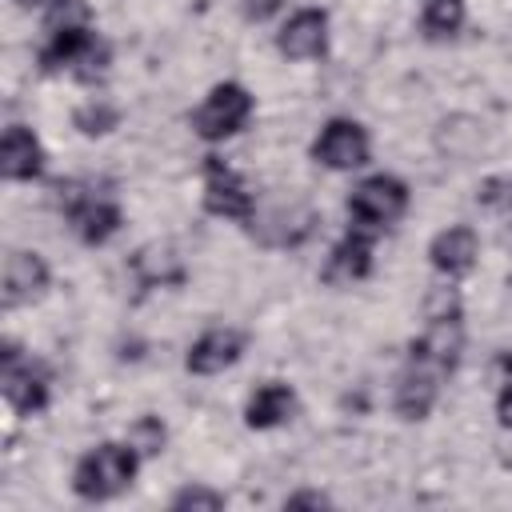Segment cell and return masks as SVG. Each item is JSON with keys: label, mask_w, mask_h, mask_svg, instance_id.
<instances>
[{"label": "cell", "mask_w": 512, "mask_h": 512, "mask_svg": "<svg viewBox=\"0 0 512 512\" xmlns=\"http://www.w3.org/2000/svg\"><path fill=\"white\" fill-rule=\"evenodd\" d=\"M4 368H0V384H4V400L20 412V416H36L48 408V372L36 360H24L16 344H4L0 352Z\"/></svg>", "instance_id": "obj_5"}, {"label": "cell", "mask_w": 512, "mask_h": 512, "mask_svg": "<svg viewBox=\"0 0 512 512\" xmlns=\"http://www.w3.org/2000/svg\"><path fill=\"white\" fill-rule=\"evenodd\" d=\"M372 236H376L372 228L352 224V228L344 232V240L332 248L328 268H324V280H344V284L364 280L368 268H372Z\"/></svg>", "instance_id": "obj_13"}, {"label": "cell", "mask_w": 512, "mask_h": 512, "mask_svg": "<svg viewBox=\"0 0 512 512\" xmlns=\"http://www.w3.org/2000/svg\"><path fill=\"white\" fill-rule=\"evenodd\" d=\"M240 352H244V332H236V328H208V332H200L192 340L184 364L196 376H216V372L232 368L240 360Z\"/></svg>", "instance_id": "obj_10"}, {"label": "cell", "mask_w": 512, "mask_h": 512, "mask_svg": "<svg viewBox=\"0 0 512 512\" xmlns=\"http://www.w3.org/2000/svg\"><path fill=\"white\" fill-rule=\"evenodd\" d=\"M440 380H432V376H420V372H412V368H404L400 372V380H396V412L404 416V420H424L428 412H432V404L440 400Z\"/></svg>", "instance_id": "obj_16"}, {"label": "cell", "mask_w": 512, "mask_h": 512, "mask_svg": "<svg viewBox=\"0 0 512 512\" xmlns=\"http://www.w3.org/2000/svg\"><path fill=\"white\" fill-rule=\"evenodd\" d=\"M404 208H408V184L396 180V176H388V172H376V176L360 180V184L352 188V196H348V216H352V224L372 228V232H380V228H388L392 220H400Z\"/></svg>", "instance_id": "obj_3"}, {"label": "cell", "mask_w": 512, "mask_h": 512, "mask_svg": "<svg viewBox=\"0 0 512 512\" xmlns=\"http://www.w3.org/2000/svg\"><path fill=\"white\" fill-rule=\"evenodd\" d=\"M460 24H464V0H424L420 28L432 40H444V36L460 32Z\"/></svg>", "instance_id": "obj_17"}, {"label": "cell", "mask_w": 512, "mask_h": 512, "mask_svg": "<svg viewBox=\"0 0 512 512\" xmlns=\"http://www.w3.org/2000/svg\"><path fill=\"white\" fill-rule=\"evenodd\" d=\"M64 212H68L72 232H76L84 244H104V240H112V236L120 232V208H116V200H108V196H100V192H88V188L68 184Z\"/></svg>", "instance_id": "obj_6"}, {"label": "cell", "mask_w": 512, "mask_h": 512, "mask_svg": "<svg viewBox=\"0 0 512 512\" xmlns=\"http://www.w3.org/2000/svg\"><path fill=\"white\" fill-rule=\"evenodd\" d=\"M172 508H204V512H216V508H224V496L212 492V488H180L172 496Z\"/></svg>", "instance_id": "obj_22"}, {"label": "cell", "mask_w": 512, "mask_h": 512, "mask_svg": "<svg viewBox=\"0 0 512 512\" xmlns=\"http://www.w3.org/2000/svg\"><path fill=\"white\" fill-rule=\"evenodd\" d=\"M128 444H132L140 456L160 452V448H164V424H160L156 416H140V420L132 424V432H128Z\"/></svg>", "instance_id": "obj_19"}, {"label": "cell", "mask_w": 512, "mask_h": 512, "mask_svg": "<svg viewBox=\"0 0 512 512\" xmlns=\"http://www.w3.org/2000/svg\"><path fill=\"white\" fill-rule=\"evenodd\" d=\"M284 0H244V16L248 20H268Z\"/></svg>", "instance_id": "obj_23"}, {"label": "cell", "mask_w": 512, "mask_h": 512, "mask_svg": "<svg viewBox=\"0 0 512 512\" xmlns=\"http://www.w3.org/2000/svg\"><path fill=\"white\" fill-rule=\"evenodd\" d=\"M276 48L288 60H316L328 48V16L320 8H300L288 16V24L276 36Z\"/></svg>", "instance_id": "obj_9"}, {"label": "cell", "mask_w": 512, "mask_h": 512, "mask_svg": "<svg viewBox=\"0 0 512 512\" xmlns=\"http://www.w3.org/2000/svg\"><path fill=\"white\" fill-rule=\"evenodd\" d=\"M204 208L212 216H224V220H252L256 216V200H252L248 184L220 156H208V164H204Z\"/></svg>", "instance_id": "obj_7"}, {"label": "cell", "mask_w": 512, "mask_h": 512, "mask_svg": "<svg viewBox=\"0 0 512 512\" xmlns=\"http://www.w3.org/2000/svg\"><path fill=\"white\" fill-rule=\"evenodd\" d=\"M116 108H108V104H88V108H80L76 112V128L80 132H88V136H100V132H108V128H116Z\"/></svg>", "instance_id": "obj_20"}, {"label": "cell", "mask_w": 512, "mask_h": 512, "mask_svg": "<svg viewBox=\"0 0 512 512\" xmlns=\"http://www.w3.org/2000/svg\"><path fill=\"white\" fill-rule=\"evenodd\" d=\"M48 288V264L36 252H12L4 260V308L28 304Z\"/></svg>", "instance_id": "obj_14"}, {"label": "cell", "mask_w": 512, "mask_h": 512, "mask_svg": "<svg viewBox=\"0 0 512 512\" xmlns=\"http://www.w3.org/2000/svg\"><path fill=\"white\" fill-rule=\"evenodd\" d=\"M248 116H252V96H248V88L228 80V84H216V88L204 96V104H200L196 116H192V128H196L200 140H224V136H236V132L248 124Z\"/></svg>", "instance_id": "obj_4"}, {"label": "cell", "mask_w": 512, "mask_h": 512, "mask_svg": "<svg viewBox=\"0 0 512 512\" xmlns=\"http://www.w3.org/2000/svg\"><path fill=\"white\" fill-rule=\"evenodd\" d=\"M500 368V392H496V420L500 428H512V352H504L496 360Z\"/></svg>", "instance_id": "obj_21"}, {"label": "cell", "mask_w": 512, "mask_h": 512, "mask_svg": "<svg viewBox=\"0 0 512 512\" xmlns=\"http://www.w3.org/2000/svg\"><path fill=\"white\" fill-rule=\"evenodd\" d=\"M20 4H44V0H20Z\"/></svg>", "instance_id": "obj_25"}, {"label": "cell", "mask_w": 512, "mask_h": 512, "mask_svg": "<svg viewBox=\"0 0 512 512\" xmlns=\"http://www.w3.org/2000/svg\"><path fill=\"white\" fill-rule=\"evenodd\" d=\"M292 412H296V392L288 384H280V380H268L248 396L244 424L248 428H276V424L292 420Z\"/></svg>", "instance_id": "obj_15"}, {"label": "cell", "mask_w": 512, "mask_h": 512, "mask_svg": "<svg viewBox=\"0 0 512 512\" xmlns=\"http://www.w3.org/2000/svg\"><path fill=\"white\" fill-rule=\"evenodd\" d=\"M476 256H480V236L468 224H452V228L436 232L428 244V260L444 276H464L476 264Z\"/></svg>", "instance_id": "obj_11"}, {"label": "cell", "mask_w": 512, "mask_h": 512, "mask_svg": "<svg viewBox=\"0 0 512 512\" xmlns=\"http://www.w3.org/2000/svg\"><path fill=\"white\" fill-rule=\"evenodd\" d=\"M44 172V148L24 124H8L0 140V176L4 180H36Z\"/></svg>", "instance_id": "obj_12"}, {"label": "cell", "mask_w": 512, "mask_h": 512, "mask_svg": "<svg viewBox=\"0 0 512 512\" xmlns=\"http://www.w3.org/2000/svg\"><path fill=\"white\" fill-rule=\"evenodd\" d=\"M40 68L44 72H60L72 68L80 80H92L108 68V44L96 40L92 24H76V28H60L48 32L44 48H40Z\"/></svg>", "instance_id": "obj_2"}, {"label": "cell", "mask_w": 512, "mask_h": 512, "mask_svg": "<svg viewBox=\"0 0 512 512\" xmlns=\"http://www.w3.org/2000/svg\"><path fill=\"white\" fill-rule=\"evenodd\" d=\"M48 16H44V32H60V28H76L88 24V4L84 0H48Z\"/></svg>", "instance_id": "obj_18"}, {"label": "cell", "mask_w": 512, "mask_h": 512, "mask_svg": "<svg viewBox=\"0 0 512 512\" xmlns=\"http://www.w3.org/2000/svg\"><path fill=\"white\" fill-rule=\"evenodd\" d=\"M320 504H328L320 492H300V496H288L284 500V508H320Z\"/></svg>", "instance_id": "obj_24"}, {"label": "cell", "mask_w": 512, "mask_h": 512, "mask_svg": "<svg viewBox=\"0 0 512 512\" xmlns=\"http://www.w3.org/2000/svg\"><path fill=\"white\" fill-rule=\"evenodd\" d=\"M368 152H372L368 132H364L356 120H344V116L328 120L324 132H320L316 144H312V156H316L324 168H336V172H348V168L368 164Z\"/></svg>", "instance_id": "obj_8"}, {"label": "cell", "mask_w": 512, "mask_h": 512, "mask_svg": "<svg viewBox=\"0 0 512 512\" xmlns=\"http://www.w3.org/2000/svg\"><path fill=\"white\" fill-rule=\"evenodd\" d=\"M140 468V452L132 444H96L92 452L80 456L76 472H72V492L80 500H112L120 496Z\"/></svg>", "instance_id": "obj_1"}]
</instances>
